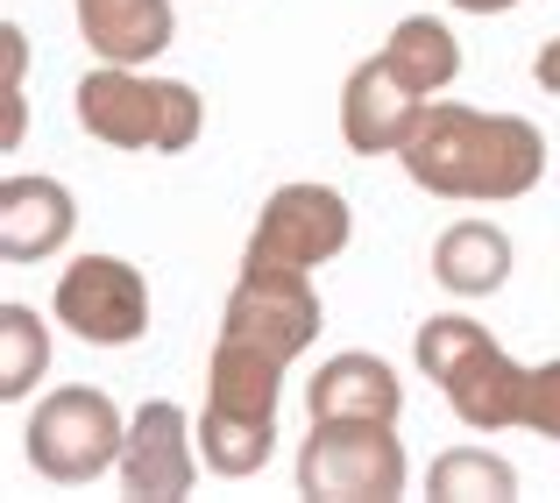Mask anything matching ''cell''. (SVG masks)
Instances as JSON below:
<instances>
[{
    "label": "cell",
    "mask_w": 560,
    "mask_h": 503,
    "mask_svg": "<svg viewBox=\"0 0 560 503\" xmlns=\"http://www.w3.org/2000/svg\"><path fill=\"white\" fill-rule=\"evenodd\" d=\"M425 107H433V100L411 93V85L397 79V65L376 50V57H362V65L348 71V85H341V142L355 156H397L411 136H419Z\"/></svg>",
    "instance_id": "30bf717a"
},
{
    "label": "cell",
    "mask_w": 560,
    "mask_h": 503,
    "mask_svg": "<svg viewBox=\"0 0 560 503\" xmlns=\"http://www.w3.org/2000/svg\"><path fill=\"white\" fill-rule=\"evenodd\" d=\"M57 327H71L85 348H136L150 334V284H142L136 262L121 256H79L57 277L50 299Z\"/></svg>",
    "instance_id": "ba28073f"
},
{
    "label": "cell",
    "mask_w": 560,
    "mask_h": 503,
    "mask_svg": "<svg viewBox=\"0 0 560 503\" xmlns=\"http://www.w3.org/2000/svg\"><path fill=\"white\" fill-rule=\"evenodd\" d=\"M199 425L185 419V405L150 397L128 419V447H121V490L142 503H178L199 490Z\"/></svg>",
    "instance_id": "9c48e42d"
},
{
    "label": "cell",
    "mask_w": 560,
    "mask_h": 503,
    "mask_svg": "<svg viewBox=\"0 0 560 503\" xmlns=\"http://www.w3.org/2000/svg\"><path fill=\"white\" fill-rule=\"evenodd\" d=\"M533 79H539V93H553L560 100V36L539 43V57H533Z\"/></svg>",
    "instance_id": "7402d4cb"
},
{
    "label": "cell",
    "mask_w": 560,
    "mask_h": 503,
    "mask_svg": "<svg viewBox=\"0 0 560 503\" xmlns=\"http://www.w3.org/2000/svg\"><path fill=\"white\" fill-rule=\"evenodd\" d=\"M397 164L433 199H468V206H504L547 177V136L525 114H482L433 100L419 136L397 150Z\"/></svg>",
    "instance_id": "6da1fadb"
},
{
    "label": "cell",
    "mask_w": 560,
    "mask_h": 503,
    "mask_svg": "<svg viewBox=\"0 0 560 503\" xmlns=\"http://www.w3.org/2000/svg\"><path fill=\"white\" fill-rule=\"evenodd\" d=\"M277 390H284V362L242 348V340H213V362H206V405L277 419Z\"/></svg>",
    "instance_id": "e0dca14e"
},
{
    "label": "cell",
    "mask_w": 560,
    "mask_h": 503,
    "mask_svg": "<svg viewBox=\"0 0 560 503\" xmlns=\"http://www.w3.org/2000/svg\"><path fill=\"white\" fill-rule=\"evenodd\" d=\"M50 369V327L28 305H0V397L22 405Z\"/></svg>",
    "instance_id": "d6986e66"
},
{
    "label": "cell",
    "mask_w": 560,
    "mask_h": 503,
    "mask_svg": "<svg viewBox=\"0 0 560 503\" xmlns=\"http://www.w3.org/2000/svg\"><path fill=\"white\" fill-rule=\"evenodd\" d=\"M411 461L397 419H313L299 447V496L319 503H390L405 496Z\"/></svg>",
    "instance_id": "277c9868"
},
{
    "label": "cell",
    "mask_w": 560,
    "mask_h": 503,
    "mask_svg": "<svg viewBox=\"0 0 560 503\" xmlns=\"http://www.w3.org/2000/svg\"><path fill=\"white\" fill-rule=\"evenodd\" d=\"M525 433L560 440V362L533 369V390H525Z\"/></svg>",
    "instance_id": "ffe728a7"
},
{
    "label": "cell",
    "mask_w": 560,
    "mask_h": 503,
    "mask_svg": "<svg viewBox=\"0 0 560 503\" xmlns=\"http://www.w3.org/2000/svg\"><path fill=\"white\" fill-rule=\"evenodd\" d=\"M433 277L454 291V299H490L511 277V234L497 220H454L433 242Z\"/></svg>",
    "instance_id": "5bb4252c"
},
{
    "label": "cell",
    "mask_w": 560,
    "mask_h": 503,
    "mask_svg": "<svg viewBox=\"0 0 560 503\" xmlns=\"http://www.w3.org/2000/svg\"><path fill=\"white\" fill-rule=\"evenodd\" d=\"M305 405H313V419H397L405 411V383H397V369L383 354L348 348L313 369Z\"/></svg>",
    "instance_id": "4fadbf2b"
},
{
    "label": "cell",
    "mask_w": 560,
    "mask_h": 503,
    "mask_svg": "<svg viewBox=\"0 0 560 503\" xmlns=\"http://www.w3.org/2000/svg\"><path fill=\"white\" fill-rule=\"evenodd\" d=\"M79 234V199L57 177H0V262H50Z\"/></svg>",
    "instance_id": "8fae6325"
},
{
    "label": "cell",
    "mask_w": 560,
    "mask_h": 503,
    "mask_svg": "<svg viewBox=\"0 0 560 503\" xmlns=\"http://www.w3.org/2000/svg\"><path fill=\"white\" fill-rule=\"evenodd\" d=\"M425 496H440V503H511L518 496V468L490 447H447L425 468Z\"/></svg>",
    "instance_id": "ac0fdd59"
},
{
    "label": "cell",
    "mask_w": 560,
    "mask_h": 503,
    "mask_svg": "<svg viewBox=\"0 0 560 503\" xmlns=\"http://www.w3.org/2000/svg\"><path fill=\"white\" fill-rule=\"evenodd\" d=\"M411 362L425 383H440L454 405V419L468 433H511L525 425V390H533V369H518L490 334L468 313H433L411 340Z\"/></svg>",
    "instance_id": "3957f363"
},
{
    "label": "cell",
    "mask_w": 560,
    "mask_h": 503,
    "mask_svg": "<svg viewBox=\"0 0 560 503\" xmlns=\"http://www.w3.org/2000/svg\"><path fill=\"white\" fill-rule=\"evenodd\" d=\"M220 340H242V348H256V354L291 369L319 340L313 270H242L228 305H220Z\"/></svg>",
    "instance_id": "52a82bcc"
},
{
    "label": "cell",
    "mask_w": 560,
    "mask_h": 503,
    "mask_svg": "<svg viewBox=\"0 0 560 503\" xmlns=\"http://www.w3.org/2000/svg\"><path fill=\"white\" fill-rule=\"evenodd\" d=\"M71 114L93 142L136 156H185L206 128V100L185 79H150V65H100L79 79Z\"/></svg>",
    "instance_id": "7a4b0ae2"
},
{
    "label": "cell",
    "mask_w": 560,
    "mask_h": 503,
    "mask_svg": "<svg viewBox=\"0 0 560 503\" xmlns=\"http://www.w3.org/2000/svg\"><path fill=\"white\" fill-rule=\"evenodd\" d=\"M454 8H462V14H511L518 0H454Z\"/></svg>",
    "instance_id": "603a6c76"
},
{
    "label": "cell",
    "mask_w": 560,
    "mask_h": 503,
    "mask_svg": "<svg viewBox=\"0 0 560 503\" xmlns=\"http://www.w3.org/2000/svg\"><path fill=\"white\" fill-rule=\"evenodd\" d=\"M0 65H8V136H0V142H8V150H14V142H22V65H28V43H22V28H0Z\"/></svg>",
    "instance_id": "44dd1931"
},
{
    "label": "cell",
    "mask_w": 560,
    "mask_h": 503,
    "mask_svg": "<svg viewBox=\"0 0 560 503\" xmlns=\"http://www.w3.org/2000/svg\"><path fill=\"white\" fill-rule=\"evenodd\" d=\"M199 454H206V476L220 482H248L262 461L277 454V419H256V411H228V405H206L199 411Z\"/></svg>",
    "instance_id": "9a60e30c"
},
{
    "label": "cell",
    "mask_w": 560,
    "mask_h": 503,
    "mask_svg": "<svg viewBox=\"0 0 560 503\" xmlns=\"http://www.w3.org/2000/svg\"><path fill=\"white\" fill-rule=\"evenodd\" d=\"M79 36L100 65H156L178 43V8L171 0H71Z\"/></svg>",
    "instance_id": "7c38bea8"
},
{
    "label": "cell",
    "mask_w": 560,
    "mask_h": 503,
    "mask_svg": "<svg viewBox=\"0 0 560 503\" xmlns=\"http://www.w3.org/2000/svg\"><path fill=\"white\" fill-rule=\"evenodd\" d=\"M121 447H128V419L107 390L93 383H71V390H50L36 411H28V433H22V454L43 482L57 490H79V482L121 468Z\"/></svg>",
    "instance_id": "5b68a950"
},
{
    "label": "cell",
    "mask_w": 560,
    "mask_h": 503,
    "mask_svg": "<svg viewBox=\"0 0 560 503\" xmlns=\"http://www.w3.org/2000/svg\"><path fill=\"white\" fill-rule=\"evenodd\" d=\"M348 234H355V213H348L341 191L299 177V185H277L262 199L248 248H242V270H319V262H334L348 248Z\"/></svg>",
    "instance_id": "8992f818"
},
{
    "label": "cell",
    "mask_w": 560,
    "mask_h": 503,
    "mask_svg": "<svg viewBox=\"0 0 560 503\" xmlns=\"http://www.w3.org/2000/svg\"><path fill=\"white\" fill-rule=\"evenodd\" d=\"M383 57L397 65V79L411 85V93H447L454 79H462V43H454L447 22H433V14H405V22L390 28V43H383Z\"/></svg>",
    "instance_id": "2e32d148"
}]
</instances>
